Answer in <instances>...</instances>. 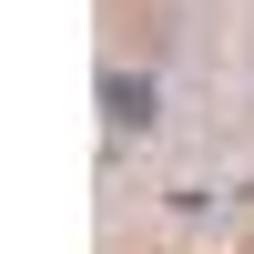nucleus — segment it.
<instances>
[{
    "label": "nucleus",
    "mask_w": 254,
    "mask_h": 254,
    "mask_svg": "<svg viewBox=\"0 0 254 254\" xmlns=\"http://www.w3.org/2000/svg\"><path fill=\"white\" fill-rule=\"evenodd\" d=\"M102 112H112V132H153V81L142 71H102Z\"/></svg>",
    "instance_id": "nucleus-1"
}]
</instances>
